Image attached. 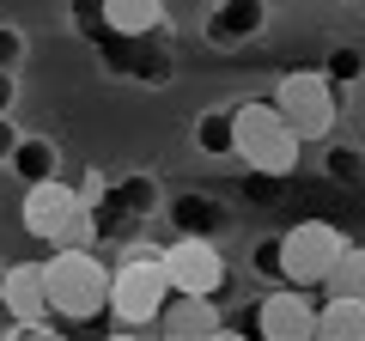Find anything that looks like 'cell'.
I'll return each mask as SVG.
<instances>
[{
	"label": "cell",
	"mask_w": 365,
	"mask_h": 341,
	"mask_svg": "<svg viewBox=\"0 0 365 341\" xmlns=\"http://www.w3.org/2000/svg\"><path fill=\"white\" fill-rule=\"evenodd\" d=\"M13 170L25 177V183H49V177H61V153H55L49 141H19Z\"/></svg>",
	"instance_id": "obj_18"
},
{
	"label": "cell",
	"mask_w": 365,
	"mask_h": 341,
	"mask_svg": "<svg viewBox=\"0 0 365 341\" xmlns=\"http://www.w3.org/2000/svg\"><path fill=\"white\" fill-rule=\"evenodd\" d=\"M250 317H256V341H317V299L304 287H274Z\"/></svg>",
	"instance_id": "obj_8"
},
{
	"label": "cell",
	"mask_w": 365,
	"mask_h": 341,
	"mask_svg": "<svg viewBox=\"0 0 365 341\" xmlns=\"http://www.w3.org/2000/svg\"><path fill=\"white\" fill-rule=\"evenodd\" d=\"M165 275H170V292H189V299H220L232 268L220 263V244L213 238H170L165 244Z\"/></svg>",
	"instance_id": "obj_6"
},
{
	"label": "cell",
	"mask_w": 365,
	"mask_h": 341,
	"mask_svg": "<svg viewBox=\"0 0 365 341\" xmlns=\"http://www.w3.org/2000/svg\"><path fill=\"white\" fill-rule=\"evenodd\" d=\"M0 323H13V317H0ZM0 341H6V335H0Z\"/></svg>",
	"instance_id": "obj_28"
},
{
	"label": "cell",
	"mask_w": 365,
	"mask_h": 341,
	"mask_svg": "<svg viewBox=\"0 0 365 341\" xmlns=\"http://www.w3.org/2000/svg\"><path fill=\"white\" fill-rule=\"evenodd\" d=\"M6 341H67V335L55 323H31V329L25 323H6Z\"/></svg>",
	"instance_id": "obj_23"
},
{
	"label": "cell",
	"mask_w": 365,
	"mask_h": 341,
	"mask_svg": "<svg viewBox=\"0 0 365 341\" xmlns=\"http://www.w3.org/2000/svg\"><path fill=\"white\" fill-rule=\"evenodd\" d=\"M274 110L292 122L299 141H323L335 128V79L323 67H287L274 86Z\"/></svg>",
	"instance_id": "obj_5"
},
{
	"label": "cell",
	"mask_w": 365,
	"mask_h": 341,
	"mask_svg": "<svg viewBox=\"0 0 365 341\" xmlns=\"http://www.w3.org/2000/svg\"><path fill=\"white\" fill-rule=\"evenodd\" d=\"M323 170L335 177V183H359V177H365V153H359V146H329Z\"/></svg>",
	"instance_id": "obj_19"
},
{
	"label": "cell",
	"mask_w": 365,
	"mask_h": 341,
	"mask_svg": "<svg viewBox=\"0 0 365 341\" xmlns=\"http://www.w3.org/2000/svg\"><path fill=\"white\" fill-rule=\"evenodd\" d=\"M104 25L116 37H140V43H165L170 13L165 0H104Z\"/></svg>",
	"instance_id": "obj_13"
},
{
	"label": "cell",
	"mask_w": 365,
	"mask_h": 341,
	"mask_svg": "<svg viewBox=\"0 0 365 341\" xmlns=\"http://www.w3.org/2000/svg\"><path fill=\"white\" fill-rule=\"evenodd\" d=\"M0 305H6V317L13 323H49V287H43V263H13L6 268V280H0Z\"/></svg>",
	"instance_id": "obj_10"
},
{
	"label": "cell",
	"mask_w": 365,
	"mask_h": 341,
	"mask_svg": "<svg viewBox=\"0 0 365 341\" xmlns=\"http://www.w3.org/2000/svg\"><path fill=\"white\" fill-rule=\"evenodd\" d=\"M225 317L213 311V299H189V292H170V305L158 311V341H207Z\"/></svg>",
	"instance_id": "obj_11"
},
{
	"label": "cell",
	"mask_w": 365,
	"mask_h": 341,
	"mask_svg": "<svg viewBox=\"0 0 365 341\" xmlns=\"http://www.w3.org/2000/svg\"><path fill=\"white\" fill-rule=\"evenodd\" d=\"M165 213H170V225H177L182 238H213V244H220L225 220H232V213H225L213 195H170Z\"/></svg>",
	"instance_id": "obj_14"
},
{
	"label": "cell",
	"mask_w": 365,
	"mask_h": 341,
	"mask_svg": "<svg viewBox=\"0 0 365 341\" xmlns=\"http://www.w3.org/2000/svg\"><path fill=\"white\" fill-rule=\"evenodd\" d=\"M19 55H25V37H19L13 25H0V73H13Z\"/></svg>",
	"instance_id": "obj_22"
},
{
	"label": "cell",
	"mask_w": 365,
	"mask_h": 341,
	"mask_svg": "<svg viewBox=\"0 0 365 341\" xmlns=\"http://www.w3.org/2000/svg\"><path fill=\"white\" fill-rule=\"evenodd\" d=\"M317 341H365V305L359 299H323L317 305Z\"/></svg>",
	"instance_id": "obj_15"
},
{
	"label": "cell",
	"mask_w": 365,
	"mask_h": 341,
	"mask_svg": "<svg viewBox=\"0 0 365 341\" xmlns=\"http://www.w3.org/2000/svg\"><path fill=\"white\" fill-rule=\"evenodd\" d=\"M323 73L335 79V86H353V79L365 73V55H359V49H329V55H323Z\"/></svg>",
	"instance_id": "obj_20"
},
{
	"label": "cell",
	"mask_w": 365,
	"mask_h": 341,
	"mask_svg": "<svg viewBox=\"0 0 365 341\" xmlns=\"http://www.w3.org/2000/svg\"><path fill=\"white\" fill-rule=\"evenodd\" d=\"M268 25V0H213L207 6V43L232 49V43H250Z\"/></svg>",
	"instance_id": "obj_12"
},
{
	"label": "cell",
	"mask_w": 365,
	"mask_h": 341,
	"mask_svg": "<svg viewBox=\"0 0 365 341\" xmlns=\"http://www.w3.org/2000/svg\"><path fill=\"white\" fill-rule=\"evenodd\" d=\"M13 98H19V86H13V73H0V116H13Z\"/></svg>",
	"instance_id": "obj_25"
},
{
	"label": "cell",
	"mask_w": 365,
	"mask_h": 341,
	"mask_svg": "<svg viewBox=\"0 0 365 341\" xmlns=\"http://www.w3.org/2000/svg\"><path fill=\"white\" fill-rule=\"evenodd\" d=\"M165 305H170L165 250H128L110 275V311L122 317V329H140V323H158Z\"/></svg>",
	"instance_id": "obj_3"
},
{
	"label": "cell",
	"mask_w": 365,
	"mask_h": 341,
	"mask_svg": "<svg viewBox=\"0 0 365 341\" xmlns=\"http://www.w3.org/2000/svg\"><path fill=\"white\" fill-rule=\"evenodd\" d=\"M195 146H201L207 158L237 153V122H232V110H201V116H195Z\"/></svg>",
	"instance_id": "obj_17"
},
{
	"label": "cell",
	"mask_w": 365,
	"mask_h": 341,
	"mask_svg": "<svg viewBox=\"0 0 365 341\" xmlns=\"http://www.w3.org/2000/svg\"><path fill=\"white\" fill-rule=\"evenodd\" d=\"M19 141H25V134H19V128H13V122H6V116H0V165H13Z\"/></svg>",
	"instance_id": "obj_24"
},
{
	"label": "cell",
	"mask_w": 365,
	"mask_h": 341,
	"mask_svg": "<svg viewBox=\"0 0 365 341\" xmlns=\"http://www.w3.org/2000/svg\"><path fill=\"white\" fill-rule=\"evenodd\" d=\"M153 208H158V183L140 177V170H128V177H110V195L98 201L91 213H98V225H104L110 244H134L140 225L153 220Z\"/></svg>",
	"instance_id": "obj_7"
},
{
	"label": "cell",
	"mask_w": 365,
	"mask_h": 341,
	"mask_svg": "<svg viewBox=\"0 0 365 341\" xmlns=\"http://www.w3.org/2000/svg\"><path fill=\"white\" fill-rule=\"evenodd\" d=\"M110 275L98 250H49L43 256V287H49V311L61 323H91L110 311Z\"/></svg>",
	"instance_id": "obj_1"
},
{
	"label": "cell",
	"mask_w": 365,
	"mask_h": 341,
	"mask_svg": "<svg viewBox=\"0 0 365 341\" xmlns=\"http://www.w3.org/2000/svg\"><path fill=\"white\" fill-rule=\"evenodd\" d=\"M323 299H359V305H365V250H359V244L341 250L335 275L323 280Z\"/></svg>",
	"instance_id": "obj_16"
},
{
	"label": "cell",
	"mask_w": 365,
	"mask_h": 341,
	"mask_svg": "<svg viewBox=\"0 0 365 341\" xmlns=\"http://www.w3.org/2000/svg\"><path fill=\"white\" fill-rule=\"evenodd\" d=\"M110 341H140V335H134V329H122V335H110Z\"/></svg>",
	"instance_id": "obj_27"
},
{
	"label": "cell",
	"mask_w": 365,
	"mask_h": 341,
	"mask_svg": "<svg viewBox=\"0 0 365 341\" xmlns=\"http://www.w3.org/2000/svg\"><path fill=\"white\" fill-rule=\"evenodd\" d=\"M341 250H347V238H341L329 220H299V225H287V232H280V280H287V287L317 292L329 275H335Z\"/></svg>",
	"instance_id": "obj_4"
},
{
	"label": "cell",
	"mask_w": 365,
	"mask_h": 341,
	"mask_svg": "<svg viewBox=\"0 0 365 341\" xmlns=\"http://www.w3.org/2000/svg\"><path fill=\"white\" fill-rule=\"evenodd\" d=\"M207 341H256V335H244V329H232V323H220V329H213Z\"/></svg>",
	"instance_id": "obj_26"
},
{
	"label": "cell",
	"mask_w": 365,
	"mask_h": 341,
	"mask_svg": "<svg viewBox=\"0 0 365 341\" xmlns=\"http://www.w3.org/2000/svg\"><path fill=\"white\" fill-rule=\"evenodd\" d=\"M250 268L268 275V280H280V238H262V244L250 250ZM280 287H287V280H280Z\"/></svg>",
	"instance_id": "obj_21"
},
{
	"label": "cell",
	"mask_w": 365,
	"mask_h": 341,
	"mask_svg": "<svg viewBox=\"0 0 365 341\" xmlns=\"http://www.w3.org/2000/svg\"><path fill=\"white\" fill-rule=\"evenodd\" d=\"M0 280H6V268H0Z\"/></svg>",
	"instance_id": "obj_29"
},
{
	"label": "cell",
	"mask_w": 365,
	"mask_h": 341,
	"mask_svg": "<svg viewBox=\"0 0 365 341\" xmlns=\"http://www.w3.org/2000/svg\"><path fill=\"white\" fill-rule=\"evenodd\" d=\"M79 208H86V201H79V183H73V177H49V183H25L19 220H25V232H31V238L55 244V238H61V225L73 220Z\"/></svg>",
	"instance_id": "obj_9"
},
{
	"label": "cell",
	"mask_w": 365,
	"mask_h": 341,
	"mask_svg": "<svg viewBox=\"0 0 365 341\" xmlns=\"http://www.w3.org/2000/svg\"><path fill=\"white\" fill-rule=\"evenodd\" d=\"M232 122H237V153L232 158H244L256 177H280L287 183L292 170H299V134H292V122L274 110V98H250V104H237L232 110Z\"/></svg>",
	"instance_id": "obj_2"
}]
</instances>
